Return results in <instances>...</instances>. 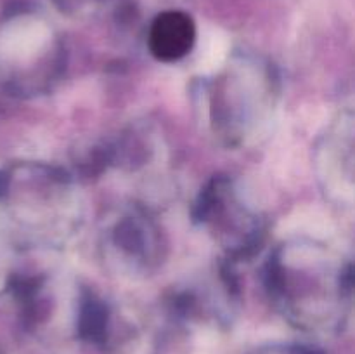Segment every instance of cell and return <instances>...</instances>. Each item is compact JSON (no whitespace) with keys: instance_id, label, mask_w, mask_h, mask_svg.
<instances>
[{"instance_id":"1","label":"cell","mask_w":355,"mask_h":354,"mask_svg":"<svg viewBox=\"0 0 355 354\" xmlns=\"http://www.w3.org/2000/svg\"><path fill=\"white\" fill-rule=\"evenodd\" d=\"M196 37L193 19L180 10L159 14L149 31V49L162 61H177L191 51Z\"/></svg>"},{"instance_id":"2","label":"cell","mask_w":355,"mask_h":354,"mask_svg":"<svg viewBox=\"0 0 355 354\" xmlns=\"http://www.w3.org/2000/svg\"><path fill=\"white\" fill-rule=\"evenodd\" d=\"M263 354H319L318 351L307 347H288V349H272Z\"/></svg>"}]
</instances>
